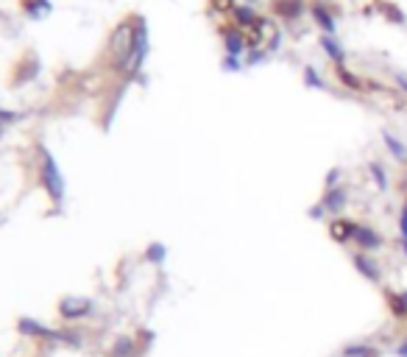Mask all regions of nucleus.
<instances>
[{
  "label": "nucleus",
  "mask_w": 407,
  "mask_h": 357,
  "mask_svg": "<svg viewBox=\"0 0 407 357\" xmlns=\"http://www.w3.org/2000/svg\"><path fill=\"white\" fill-rule=\"evenodd\" d=\"M380 140H382V146H385V151H388L391 159H396L399 165H407V143L399 137L396 131L382 128V131H380Z\"/></svg>",
  "instance_id": "11"
},
{
  "label": "nucleus",
  "mask_w": 407,
  "mask_h": 357,
  "mask_svg": "<svg viewBox=\"0 0 407 357\" xmlns=\"http://www.w3.org/2000/svg\"><path fill=\"white\" fill-rule=\"evenodd\" d=\"M396 229H399V238H407V196L402 198V207L396 215Z\"/></svg>",
  "instance_id": "19"
},
{
  "label": "nucleus",
  "mask_w": 407,
  "mask_h": 357,
  "mask_svg": "<svg viewBox=\"0 0 407 357\" xmlns=\"http://www.w3.org/2000/svg\"><path fill=\"white\" fill-rule=\"evenodd\" d=\"M396 246H399V251H402V257L407 260V238H396Z\"/></svg>",
  "instance_id": "24"
},
{
  "label": "nucleus",
  "mask_w": 407,
  "mask_h": 357,
  "mask_svg": "<svg viewBox=\"0 0 407 357\" xmlns=\"http://www.w3.org/2000/svg\"><path fill=\"white\" fill-rule=\"evenodd\" d=\"M393 354H396V357H407V335L393 346Z\"/></svg>",
  "instance_id": "23"
},
{
  "label": "nucleus",
  "mask_w": 407,
  "mask_h": 357,
  "mask_svg": "<svg viewBox=\"0 0 407 357\" xmlns=\"http://www.w3.org/2000/svg\"><path fill=\"white\" fill-rule=\"evenodd\" d=\"M268 59H271L268 48H249L246 56H243V65H246V67H260V65H265Z\"/></svg>",
  "instance_id": "17"
},
{
  "label": "nucleus",
  "mask_w": 407,
  "mask_h": 357,
  "mask_svg": "<svg viewBox=\"0 0 407 357\" xmlns=\"http://www.w3.org/2000/svg\"><path fill=\"white\" fill-rule=\"evenodd\" d=\"M352 265H354V271L369 282V285H377L382 288L385 282V271H382V262L377 260V254H369V251H352Z\"/></svg>",
  "instance_id": "3"
},
{
  "label": "nucleus",
  "mask_w": 407,
  "mask_h": 357,
  "mask_svg": "<svg viewBox=\"0 0 407 357\" xmlns=\"http://www.w3.org/2000/svg\"><path fill=\"white\" fill-rule=\"evenodd\" d=\"M260 17H262V12H260L257 6H251V3H237V6L232 9V14H229V23L237 25L240 31H251V28L260 23Z\"/></svg>",
  "instance_id": "10"
},
{
  "label": "nucleus",
  "mask_w": 407,
  "mask_h": 357,
  "mask_svg": "<svg viewBox=\"0 0 407 357\" xmlns=\"http://www.w3.org/2000/svg\"><path fill=\"white\" fill-rule=\"evenodd\" d=\"M335 81L341 84V89H346V93H354V95L369 93V78H362L360 73H354L349 65H338L335 67Z\"/></svg>",
  "instance_id": "9"
},
{
  "label": "nucleus",
  "mask_w": 407,
  "mask_h": 357,
  "mask_svg": "<svg viewBox=\"0 0 407 357\" xmlns=\"http://www.w3.org/2000/svg\"><path fill=\"white\" fill-rule=\"evenodd\" d=\"M243 67H246V65H243L240 56H229V54H223V70H226V73H240Z\"/></svg>",
  "instance_id": "21"
},
{
  "label": "nucleus",
  "mask_w": 407,
  "mask_h": 357,
  "mask_svg": "<svg viewBox=\"0 0 407 357\" xmlns=\"http://www.w3.org/2000/svg\"><path fill=\"white\" fill-rule=\"evenodd\" d=\"M393 87L407 98V73H404V70H396V73H393Z\"/></svg>",
  "instance_id": "22"
},
{
  "label": "nucleus",
  "mask_w": 407,
  "mask_h": 357,
  "mask_svg": "<svg viewBox=\"0 0 407 357\" xmlns=\"http://www.w3.org/2000/svg\"><path fill=\"white\" fill-rule=\"evenodd\" d=\"M385 235L371 227V223H360L357 227V235H354V249L357 251H369V254H380L385 249Z\"/></svg>",
  "instance_id": "5"
},
{
  "label": "nucleus",
  "mask_w": 407,
  "mask_h": 357,
  "mask_svg": "<svg viewBox=\"0 0 407 357\" xmlns=\"http://www.w3.org/2000/svg\"><path fill=\"white\" fill-rule=\"evenodd\" d=\"M357 227L360 220L349 218V215H341V218H332L330 220V238L338 243V246H354V235H357Z\"/></svg>",
  "instance_id": "6"
},
{
  "label": "nucleus",
  "mask_w": 407,
  "mask_h": 357,
  "mask_svg": "<svg viewBox=\"0 0 407 357\" xmlns=\"http://www.w3.org/2000/svg\"><path fill=\"white\" fill-rule=\"evenodd\" d=\"M310 12V0H271V14L288 28V25H296L301 20H310L307 17Z\"/></svg>",
  "instance_id": "2"
},
{
  "label": "nucleus",
  "mask_w": 407,
  "mask_h": 357,
  "mask_svg": "<svg viewBox=\"0 0 407 357\" xmlns=\"http://www.w3.org/2000/svg\"><path fill=\"white\" fill-rule=\"evenodd\" d=\"M318 51L327 56V62H332V67L338 65H349V54L343 48L341 36H332V34H318Z\"/></svg>",
  "instance_id": "8"
},
{
  "label": "nucleus",
  "mask_w": 407,
  "mask_h": 357,
  "mask_svg": "<svg viewBox=\"0 0 407 357\" xmlns=\"http://www.w3.org/2000/svg\"><path fill=\"white\" fill-rule=\"evenodd\" d=\"M374 6H377V12L382 14L385 23H391V25H407L404 9L399 3H393V0H374Z\"/></svg>",
  "instance_id": "15"
},
{
  "label": "nucleus",
  "mask_w": 407,
  "mask_h": 357,
  "mask_svg": "<svg viewBox=\"0 0 407 357\" xmlns=\"http://www.w3.org/2000/svg\"><path fill=\"white\" fill-rule=\"evenodd\" d=\"M221 42H223V51L229 54V56H246V51H249V42H246V31H240L237 25H232V23H226V25H221Z\"/></svg>",
  "instance_id": "7"
},
{
  "label": "nucleus",
  "mask_w": 407,
  "mask_h": 357,
  "mask_svg": "<svg viewBox=\"0 0 407 357\" xmlns=\"http://www.w3.org/2000/svg\"><path fill=\"white\" fill-rule=\"evenodd\" d=\"M382 346L374 341H354L341 349V357H382Z\"/></svg>",
  "instance_id": "14"
},
{
  "label": "nucleus",
  "mask_w": 407,
  "mask_h": 357,
  "mask_svg": "<svg viewBox=\"0 0 407 357\" xmlns=\"http://www.w3.org/2000/svg\"><path fill=\"white\" fill-rule=\"evenodd\" d=\"M385 304L396 321H407V288H385Z\"/></svg>",
  "instance_id": "12"
},
{
  "label": "nucleus",
  "mask_w": 407,
  "mask_h": 357,
  "mask_svg": "<svg viewBox=\"0 0 407 357\" xmlns=\"http://www.w3.org/2000/svg\"><path fill=\"white\" fill-rule=\"evenodd\" d=\"M240 3H251V6H257V3H262V0H240Z\"/></svg>",
  "instance_id": "25"
},
{
  "label": "nucleus",
  "mask_w": 407,
  "mask_h": 357,
  "mask_svg": "<svg viewBox=\"0 0 407 357\" xmlns=\"http://www.w3.org/2000/svg\"><path fill=\"white\" fill-rule=\"evenodd\" d=\"M341 185H346V173H343V168H341V165H335V168H330V170H327V176H323V190H330V187H341Z\"/></svg>",
  "instance_id": "18"
},
{
  "label": "nucleus",
  "mask_w": 407,
  "mask_h": 357,
  "mask_svg": "<svg viewBox=\"0 0 407 357\" xmlns=\"http://www.w3.org/2000/svg\"><path fill=\"white\" fill-rule=\"evenodd\" d=\"M318 201L323 204V209L330 212V220H332V218L346 215L349 204H352V193H349V187H346V185H341V187H330V190H323Z\"/></svg>",
  "instance_id": "4"
},
{
  "label": "nucleus",
  "mask_w": 407,
  "mask_h": 357,
  "mask_svg": "<svg viewBox=\"0 0 407 357\" xmlns=\"http://www.w3.org/2000/svg\"><path fill=\"white\" fill-rule=\"evenodd\" d=\"M310 23L318 28V34H332L338 36L341 31V9L332 6L330 0H310V12H307Z\"/></svg>",
  "instance_id": "1"
},
{
  "label": "nucleus",
  "mask_w": 407,
  "mask_h": 357,
  "mask_svg": "<svg viewBox=\"0 0 407 357\" xmlns=\"http://www.w3.org/2000/svg\"><path fill=\"white\" fill-rule=\"evenodd\" d=\"M301 84H304L307 89H318V93H332L330 81L323 78V73H321L315 65H304V67H301Z\"/></svg>",
  "instance_id": "16"
},
{
  "label": "nucleus",
  "mask_w": 407,
  "mask_h": 357,
  "mask_svg": "<svg viewBox=\"0 0 407 357\" xmlns=\"http://www.w3.org/2000/svg\"><path fill=\"white\" fill-rule=\"evenodd\" d=\"M307 218H310V220H327V218H330V212L323 209V204H321V201H315V204H310V207H307Z\"/></svg>",
  "instance_id": "20"
},
{
  "label": "nucleus",
  "mask_w": 407,
  "mask_h": 357,
  "mask_svg": "<svg viewBox=\"0 0 407 357\" xmlns=\"http://www.w3.org/2000/svg\"><path fill=\"white\" fill-rule=\"evenodd\" d=\"M365 173H369V178H371V185H374L377 193H388L391 190V173H388L385 162L369 159V165H365Z\"/></svg>",
  "instance_id": "13"
}]
</instances>
